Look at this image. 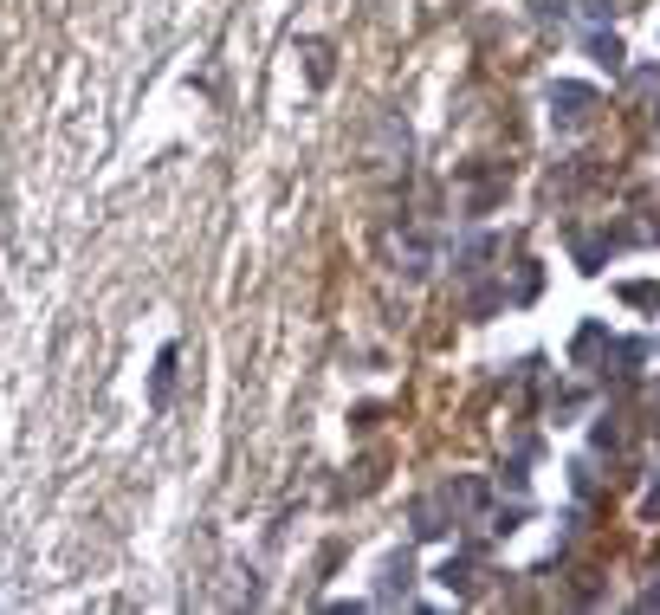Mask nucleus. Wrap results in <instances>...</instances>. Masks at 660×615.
Instances as JSON below:
<instances>
[{
    "instance_id": "nucleus-6",
    "label": "nucleus",
    "mask_w": 660,
    "mask_h": 615,
    "mask_svg": "<svg viewBox=\"0 0 660 615\" xmlns=\"http://www.w3.org/2000/svg\"><path fill=\"white\" fill-rule=\"evenodd\" d=\"M169 382H175V350H162L156 357V408L169 402Z\"/></svg>"
},
{
    "instance_id": "nucleus-11",
    "label": "nucleus",
    "mask_w": 660,
    "mask_h": 615,
    "mask_svg": "<svg viewBox=\"0 0 660 615\" xmlns=\"http://www.w3.org/2000/svg\"><path fill=\"white\" fill-rule=\"evenodd\" d=\"M641 609H660V583H654V590H648V596H641Z\"/></svg>"
},
{
    "instance_id": "nucleus-9",
    "label": "nucleus",
    "mask_w": 660,
    "mask_h": 615,
    "mask_svg": "<svg viewBox=\"0 0 660 615\" xmlns=\"http://www.w3.org/2000/svg\"><path fill=\"white\" fill-rule=\"evenodd\" d=\"M557 13H570V0H538V20H557Z\"/></svg>"
},
{
    "instance_id": "nucleus-1",
    "label": "nucleus",
    "mask_w": 660,
    "mask_h": 615,
    "mask_svg": "<svg viewBox=\"0 0 660 615\" xmlns=\"http://www.w3.org/2000/svg\"><path fill=\"white\" fill-rule=\"evenodd\" d=\"M589 111H596V91L589 85H550V117H557V130H583L589 123Z\"/></svg>"
},
{
    "instance_id": "nucleus-10",
    "label": "nucleus",
    "mask_w": 660,
    "mask_h": 615,
    "mask_svg": "<svg viewBox=\"0 0 660 615\" xmlns=\"http://www.w3.org/2000/svg\"><path fill=\"white\" fill-rule=\"evenodd\" d=\"M609 7H615V0H583V13H589V20H602Z\"/></svg>"
},
{
    "instance_id": "nucleus-2",
    "label": "nucleus",
    "mask_w": 660,
    "mask_h": 615,
    "mask_svg": "<svg viewBox=\"0 0 660 615\" xmlns=\"http://www.w3.org/2000/svg\"><path fill=\"white\" fill-rule=\"evenodd\" d=\"M408 577H415V570H408V557H389V564H382V583H376V596L389 603L395 590H408Z\"/></svg>"
},
{
    "instance_id": "nucleus-5",
    "label": "nucleus",
    "mask_w": 660,
    "mask_h": 615,
    "mask_svg": "<svg viewBox=\"0 0 660 615\" xmlns=\"http://www.w3.org/2000/svg\"><path fill=\"white\" fill-rule=\"evenodd\" d=\"M440 583H447V590H466V583H473V564H466V557H447V564H440Z\"/></svg>"
},
{
    "instance_id": "nucleus-7",
    "label": "nucleus",
    "mask_w": 660,
    "mask_h": 615,
    "mask_svg": "<svg viewBox=\"0 0 660 615\" xmlns=\"http://www.w3.org/2000/svg\"><path fill=\"white\" fill-rule=\"evenodd\" d=\"M628 305H660V285H622Z\"/></svg>"
},
{
    "instance_id": "nucleus-8",
    "label": "nucleus",
    "mask_w": 660,
    "mask_h": 615,
    "mask_svg": "<svg viewBox=\"0 0 660 615\" xmlns=\"http://www.w3.org/2000/svg\"><path fill=\"white\" fill-rule=\"evenodd\" d=\"M311 85H330V52L311 46Z\"/></svg>"
},
{
    "instance_id": "nucleus-4",
    "label": "nucleus",
    "mask_w": 660,
    "mask_h": 615,
    "mask_svg": "<svg viewBox=\"0 0 660 615\" xmlns=\"http://www.w3.org/2000/svg\"><path fill=\"white\" fill-rule=\"evenodd\" d=\"M602 253H609V234H583V240H576V259H583V272H596Z\"/></svg>"
},
{
    "instance_id": "nucleus-3",
    "label": "nucleus",
    "mask_w": 660,
    "mask_h": 615,
    "mask_svg": "<svg viewBox=\"0 0 660 615\" xmlns=\"http://www.w3.org/2000/svg\"><path fill=\"white\" fill-rule=\"evenodd\" d=\"M589 59L609 65V72H622V39H615V33H596V39H589Z\"/></svg>"
}]
</instances>
